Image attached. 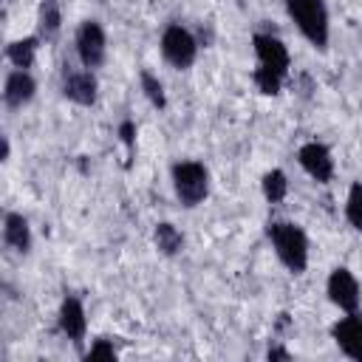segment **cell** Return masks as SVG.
<instances>
[{
    "label": "cell",
    "mask_w": 362,
    "mask_h": 362,
    "mask_svg": "<svg viewBox=\"0 0 362 362\" xmlns=\"http://www.w3.org/2000/svg\"><path fill=\"white\" fill-rule=\"evenodd\" d=\"M280 74L277 71H272V68H266V65H260L257 71H255V85H257V90H263V93H269V96H274V93H280Z\"/></svg>",
    "instance_id": "cell-19"
},
{
    "label": "cell",
    "mask_w": 362,
    "mask_h": 362,
    "mask_svg": "<svg viewBox=\"0 0 362 362\" xmlns=\"http://www.w3.org/2000/svg\"><path fill=\"white\" fill-rule=\"evenodd\" d=\"M173 184H175V195L181 198V204L195 206L206 198V189H209L206 167L198 161H181L173 167Z\"/></svg>",
    "instance_id": "cell-3"
},
{
    "label": "cell",
    "mask_w": 362,
    "mask_h": 362,
    "mask_svg": "<svg viewBox=\"0 0 362 362\" xmlns=\"http://www.w3.org/2000/svg\"><path fill=\"white\" fill-rule=\"evenodd\" d=\"M76 54H79L85 68L102 65V59H105V31L99 28V23L88 20V23L79 25V31H76Z\"/></svg>",
    "instance_id": "cell-5"
},
{
    "label": "cell",
    "mask_w": 362,
    "mask_h": 362,
    "mask_svg": "<svg viewBox=\"0 0 362 362\" xmlns=\"http://www.w3.org/2000/svg\"><path fill=\"white\" fill-rule=\"evenodd\" d=\"M62 93L76 105H93L96 102V79L90 74H71L65 79Z\"/></svg>",
    "instance_id": "cell-12"
},
{
    "label": "cell",
    "mask_w": 362,
    "mask_h": 362,
    "mask_svg": "<svg viewBox=\"0 0 362 362\" xmlns=\"http://www.w3.org/2000/svg\"><path fill=\"white\" fill-rule=\"evenodd\" d=\"M328 297L334 305L345 308V311H356L359 305V286L354 280V274L348 269H334L328 277Z\"/></svg>",
    "instance_id": "cell-6"
},
{
    "label": "cell",
    "mask_w": 362,
    "mask_h": 362,
    "mask_svg": "<svg viewBox=\"0 0 362 362\" xmlns=\"http://www.w3.org/2000/svg\"><path fill=\"white\" fill-rule=\"evenodd\" d=\"M300 164H303V170H305L314 181H320V184H325V181L331 178V173H334L331 153H328L322 144H317V141H308V144L300 147Z\"/></svg>",
    "instance_id": "cell-7"
},
{
    "label": "cell",
    "mask_w": 362,
    "mask_h": 362,
    "mask_svg": "<svg viewBox=\"0 0 362 362\" xmlns=\"http://www.w3.org/2000/svg\"><path fill=\"white\" fill-rule=\"evenodd\" d=\"M286 189H288V181H286L283 170H269V173L263 175V195H266L269 204L283 201V198H286Z\"/></svg>",
    "instance_id": "cell-16"
},
{
    "label": "cell",
    "mask_w": 362,
    "mask_h": 362,
    "mask_svg": "<svg viewBox=\"0 0 362 362\" xmlns=\"http://www.w3.org/2000/svg\"><path fill=\"white\" fill-rule=\"evenodd\" d=\"M156 246H158L164 255H175V252H181L184 238H181V232H178L173 223H158V226H156Z\"/></svg>",
    "instance_id": "cell-15"
},
{
    "label": "cell",
    "mask_w": 362,
    "mask_h": 362,
    "mask_svg": "<svg viewBox=\"0 0 362 362\" xmlns=\"http://www.w3.org/2000/svg\"><path fill=\"white\" fill-rule=\"evenodd\" d=\"M141 88H144L147 99H150L156 107H164V105H167V99H164V88H161V82H158L150 71H141Z\"/></svg>",
    "instance_id": "cell-20"
},
{
    "label": "cell",
    "mask_w": 362,
    "mask_h": 362,
    "mask_svg": "<svg viewBox=\"0 0 362 362\" xmlns=\"http://www.w3.org/2000/svg\"><path fill=\"white\" fill-rule=\"evenodd\" d=\"M59 23H62V17H59L57 0H45V3L40 6V28H42V34H45V37H54V34L59 31Z\"/></svg>",
    "instance_id": "cell-17"
},
{
    "label": "cell",
    "mask_w": 362,
    "mask_h": 362,
    "mask_svg": "<svg viewBox=\"0 0 362 362\" xmlns=\"http://www.w3.org/2000/svg\"><path fill=\"white\" fill-rule=\"evenodd\" d=\"M59 328H62V334H65L68 339H74V342H79V339L85 337V328H88V322H85V308H82V303H79L76 297H65V300H62V305H59Z\"/></svg>",
    "instance_id": "cell-10"
},
{
    "label": "cell",
    "mask_w": 362,
    "mask_h": 362,
    "mask_svg": "<svg viewBox=\"0 0 362 362\" xmlns=\"http://www.w3.org/2000/svg\"><path fill=\"white\" fill-rule=\"evenodd\" d=\"M34 51H37V37H25V40H14L8 45V59L17 65V68H31L34 62Z\"/></svg>",
    "instance_id": "cell-14"
},
{
    "label": "cell",
    "mask_w": 362,
    "mask_h": 362,
    "mask_svg": "<svg viewBox=\"0 0 362 362\" xmlns=\"http://www.w3.org/2000/svg\"><path fill=\"white\" fill-rule=\"evenodd\" d=\"M3 238H6V243H8L11 249H17V252H28V246H31V232H28V221H25L23 215H17V212L6 215Z\"/></svg>",
    "instance_id": "cell-13"
},
{
    "label": "cell",
    "mask_w": 362,
    "mask_h": 362,
    "mask_svg": "<svg viewBox=\"0 0 362 362\" xmlns=\"http://www.w3.org/2000/svg\"><path fill=\"white\" fill-rule=\"evenodd\" d=\"M99 356H105V359H116V351H113V345H107L105 339H99L90 351H88V359H99Z\"/></svg>",
    "instance_id": "cell-21"
},
{
    "label": "cell",
    "mask_w": 362,
    "mask_h": 362,
    "mask_svg": "<svg viewBox=\"0 0 362 362\" xmlns=\"http://www.w3.org/2000/svg\"><path fill=\"white\" fill-rule=\"evenodd\" d=\"M345 215H348L351 226L362 232V184H354V187H351L348 204H345Z\"/></svg>",
    "instance_id": "cell-18"
},
{
    "label": "cell",
    "mask_w": 362,
    "mask_h": 362,
    "mask_svg": "<svg viewBox=\"0 0 362 362\" xmlns=\"http://www.w3.org/2000/svg\"><path fill=\"white\" fill-rule=\"evenodd\" d=\"M334 339L337 345L356 362H362V317L359 314H351L345 320H339L334 325Z\"/></svg>",
    "instance_id": "cell-9"
},
{
    "label": "cell",
    "mask_w": 362,
    "mask_h": 362,
    "mask_svg": "<svg viewBox=\"0 0 362 362\" xmlns=\"http://www.w3.org/2000/svg\"><path fill=\"white\" fill-rule=\"evenodd\" d=\"M291 20L297 23V28L317 45L325 48L328 45V11L322 6V0H286Z\"/></svg>",
    "instance_id": "cell-1"
},
{
    "label": "cell",
    "mask_w": 362,
    "mask_h": 362,
    "mask_svg": "<svg viewBox=\"0 0 362 362\" xmlns=\"http://www.w3.org/2000/svg\"><path fill=\"white\" fill-rule=\"evenodd\" d=\"M269 359H288V351H283V348H272V351H269Z\"/></svg>",
    "instance_id": "cell-23"
},
{
    "label": "cell",
    "mask_w": 362,
    "mask_h": 362,
    "mask_svg": "<svg viewBox=\"0 0 362 362\" xmlns=\"http://www.w3.org/2000/svg\"><path fill=\"white\" fill-rule=\"evenodd\" d=\"M269 238H272V243H274L280 260H283L294 274H300V272L305 269V263H308V240H305L303 229L294 226V223H274V226L269 229Z\"/></svg>",
    "instance_id": "cell-2"
},
{
    "label": "cell",
    "mask_w": 362,
    "mask_h": 362,
    "mask_svg": "<svg viewBox=\"0 0 362 362\" xmlns=\"http://www.w3.org/2000/svg\"><path fill=\"white\" fill-rule=\"evenodd\" d=\"M119 136H122L124 147H127V150H133V139H136V127H133V122H122V127H119Z\"/></svg>",
    "instance_id": "cell-22"
},
{
    "label": "cell",
    "mask_w": 362,
    "mask_h": 362,
    "mask_svg": "<svg viewBox=\"0 0 362 362\" xmlns=\"http://www.w3.org/2000/svg\"><path fill=\"white\" fill-rule=\"evenodd\" d=\"M161 51L167 57L170 65L175 68H189L192 59H195V40L187 28L181 25H170L164 34H161Z\"/></svg>",
    "instance_id": "cell-4"
},
{
    "label": "cell",
    "mask_w": 362,
    "mask_h": 362,
    "mask_svg": "<svg viewBox=\"0 0 362 362\" xmlns=\"http://www.w3.org/2000/svg\"><path fill=\"white\" fill-rule=\"evenodd\" d=\"M255 51H257L260 65L277 71L280 76L288 71V51H286V45L277 37H272V34H255Z\"/></svg>",
    "instance_id": "cell-8"
},
{
    "label": "cell",
    "mask_w": 362,
    "mask_h": 362,
    "mask_svg": "<svg viewBox=\"0 0 362 362\" xmlns=\"http://www.w3.org/2000/svg\"><path fill=\"white\" fill-rule=\"evenodd\" d=\"M34 79L28 76V71H14V74H8V79H6V90H3V96H6V105L8 107H23L25 102H31V96H34Z\"/></svg>",
    "instance_id": "cell-11"
}]
</instances>
